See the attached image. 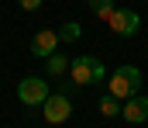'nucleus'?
Wrapping results in <instances>:
<instances>
[{"label": "nucleus", "instance_id": "obj_9", "mask_svg": "<svg viewBox=\"0 0 148 128\" xmlns=\"http://www.w3.org/2000/svg\"><path fill=\"white\" fill-rule=\"evenodd\" d=\"M79 35H83V24H79V21H66V24L59 28V38H62V42H79Z\"/></svg>", "mask_w": 148, "mask_h": 128}, {"label": "nucleus", "instance_id": "obj_2", "mask_svg": "<svg viewBox=\"0 0 148 128\" xmlns=\"http://www.w3.org/2000/svg\"><path fill=\"white\" fill-rule=\"evenodd\" d=\"M138 86H141V69H138V66H117V69H114V76H110V93L117 97V100L134 97Z\"/></svg>", "mask_w": 148, "mask_h": 128}, {"label": "nucleus", "instance_id": "obj_12", "mask_svg": "<svg viewBox=\"0 0 148 128\" xmlns=\"http://www.w3.org/2000/svg\"><path fill=\"white\" fill-rule=\"evenodd\" d=\"M17 3H21V10H38L41 7V0H17Z\"/></svg>", "mask_w": 148, "mask_h": 128}, {"label": "nucleus", "instance_id": "obj_3", "mask_svg": "<svg viewBox=\"0 0 148 128\" xmlns=\"http://www.w3.org/2000/svg\"><path fill=\"white\" fill-rule=\"evenodd\" d=\"M45 107V121L48 125H66L69 118H73V100H69V93H48V100L41 104Z\"/></svg>", "mask_w": 148, "mask_h": 128}, {"label": "nucleus", "instance_id": "obj_5", "mask_svg": "<svg viewBox=\"0 0 148 128\" xmlns=\"http://www.w3.org/2000/svg\"><path fill=\"white\" fill-rule=\"evenodd\" d=\"M17 100L28 104V107L45 104V100H48V83H45L41 76H24V80L17 83Z\"/></svg>", "mask_w": 148, "mask_h": 128}, {"label": "nucleus", "instance_id": "obj_11", "mask_svg": "<svg viewBox=\"0 0 148 128\" xmlns=\"http://www.w3.org/2000/svg\"><path fill=\"white\" fill-rule=\"evenodd\" d=\"M90 10H93L97 17H103V21H107V17L114 14V0H90Z\"/></svg>", "mask_w": 148, "mask_h": 128}, {"label": "nucleus", "instance_id": "obj_1", "mask_svg": "<svg viewBox=\"0 0 148 128\" xmlns=\"http://www.w3.org/2000/svg\"><path fill=\"white\" fill-rule=\"evenodd\" d=\"M69 76H73V83L90 86V83H100L107 76V66L97 55H76L73 62H69Z\"/></svg>", "mask_w": 148, "mask_h": 128}, {"label": "nucleus", "instance_id": "obj_6", "mask_svg": "<svg viewBox=\"0 0 148 128\" xmlns=\"http://www.w3.org/2000/svg\"><path fill=\"white\" fill-rule=\"evenodd\" d=\"M121 118L124 121H131V125H141V121H148V97H127V104L121 107Z\"/></svg>", "mask_w": 148, "mask_h": 128}, {"label": "nucleus", "instance_id": "obj_4", "mask_svg": "<svg viewBox=\"0 0 148 128\" xmlns=\"http://www.w3.org/2000/svg\"><path fill=\"white\" fill-rule=\"evenodd\" d=\"M107 24H110L121 38H131V35H138V28H141V14L131 10V7H114V14L107 17Z\"/></svg>", "mask_w": 148, "mask_h": 128}, {"label": "nucleus", "instance_id": "obj_7", "mask_svg": "<svg viewBox=\"0 0 148 128\" xmlns=\"http://www.w3.org/2000/svg\"><path fill=\"white\" fill-rule=\"evenodd\" d=\"M59 42H62V38H59V31L45 28V31H38L35 38H31V52H35V55H41V59H48V55L59 48Z\"/></svg>", "mask_w": 148, "mask_h": 128}, {"label": "nucleus", "instance_id": "obj_8", "mask_svg": "<svg viewBox=\"0 0 148 128\" xmlns=\"http://www.w3.org/2000/svg\"><path fill=\"white\" fill-rule=\"evenodd\" d=\"M45 66H48V76H62V73H69V59L59 55V52H52V55L45 59Z\"/></svg>", "mask_w": 148, "mask_h": 128}, {"label": "nucleus", "instance_id": "obj_10", "mask_svg": "<svg viewBox=\"0 0 148 128\" xmlns=\"http://www.w3.org/2000/svg\"><path fill=\"white\" fill-rule=\"evenodd\" d=\"M100 114H103V118H117V114H121V100H117L114 93L100 97Z\"/></svg>", "mask_w": 148, "mask_h": 128}]
</instances>
